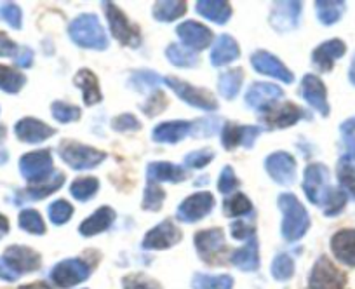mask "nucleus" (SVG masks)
I'll use <instances>...</instances> for the list:
<instances>
[{"label": "nucleus", "mask_w": 355, "mask_h": 289, "mask_svg": "<svg viewBox=\"0 0 355 289\" xmlns=\"http://www.w3.org/2000/svg\"><path fill=\"white\" fill-rule=\"evenodd\" d=\"M279 209L284 214L282 220V237L289 243L302 239L310 227V218L303 204L293 193H282L277 200Z\"/></svg>", "instance_id": "f257e3e1"}, {"label": "nucleus", "mask_w": 355, "mask_h": 289, "mask_svg": "<svg viewBox=\"0 0 355 289\" xmlns=\"http://www.w3.org/2000/svg\"><path fill=\"white\" fill-rule=\"evenodd\" d=\"M71 40L84 49L103 51L108 47L107 33L101 26L100 19L94 15H80L70 23L68 28Z\"/></svg>", "instance_id": "f03ea898"}, {"label": "nucleus", "mask_w": 355, "mask_h": 289, "mask_svg": "<svg viewBox=\"0 0 355 289\" xmlns=\"http://www.w3.org/2000/svg\"><path fill=\"white\" fill-rule=\"evenodd\" d=\"M60 157L70 166L75 171H85V169H93L100 166L107 159V154L98 148L87 147L78 141H63L58 148Z\"/></svg>", "instance_id": "7ed1b4c3"}, {"label": "nucleus", "mask_w": 355, "mask_h": 289, "mask_svg": "<svg viewBox=\"0 0 355 289\" xmlns=\"http://www.w3.org/2000/svg\"><path fill=\"white\" fill-rule=\"evenodd\" d=\"M105 15H107L108 25H110V32L115 39L121 44L129 47H138L141 44V37H139V30L135 25L129 23L124 12L114 4V2H103Z\"/></svg>", "instance_id": "20e7f679"}, {"label": "nucleus", "mask_w": 355, "mask_h": 289, "mask_svg": "<svg viewBox=\"0 0 355 289\" xmlns=\"http://www.w3.org/2000/svg\"><path fill=\"white\" fill-rule=\"evenodd\" d=\"M164 82L182 98L185 103H189L190 107H196L199 110L206 112H214L218 108V101L213 94L207 89H202V87H196L192 84H187L183 80L176 79V77H166Z\"/></svg>", "instance_id": "39448f33"}, {"label": "nucleus", "mask_w": 355, "mask_h": 289, "mask_svg": "<svg viewBox=\"0 0 355 289\" xmlns=\"http://www.w3.org/2000/svg\"><path fill=\"white\" fill-rule=\"evenodd\" d=\"M347 275L341 272L327 256H320L315 261L310 274V289H345Z\"/></svg>", "instance_id": "423d86ee"}, {"label": "nucleus", "mask_w": 355, "mask_h": 289, "mask_svg": "<svg viewBox=\"0 0 355 289\" xmlns=\"http://www.w3.org/2000/svg\"><path fill=\"white\" fill-rule=\"evenodd\" d=\"M303 190L306 197L315 206H324L327 195L331 192L329 186V169L324 164H310L305 171V179H303Z\"/></svg>", "instance_id": "0eeeda50"}, {"label": "nucleus", "mask_w": 355, "mask_h": 289, "mask_svg": "<svg viewBox=\"0 0 355 289\" xmlns=\"http://www.w3.org/2000/svg\"><path fill=\"white\" fill-rule=\"evenodd\" d=\"M91 275V267L78 258L63 260L51 270V281L58 288H73L80 282L87 281Z\"/></svg>", "instance_id": "6e6552de"}, {"label": "nucleus", "mask_w": 355, "mask_h": 289, "mask_svg": "<svg viewBox=\"0 0 355 289\" xmlns=\"http://www.w3.org/2000/svg\"><path fill=\"white\" fill-rule=\"evenodd\" d=\"M19 171L26 182L37 185L53 175V155L49 150L30 152L19 159Z\"/></svg>", "instance_id": "1a4fd4ad"}, {"label": "nucleus", "mask_w": 355, "mask_h": 289, "mask_svg": "<svg viewBox=\"0 0 355 289\" xmlns=\"http://www.w3.org/2000/svg\"><path fill=\"white\" fill-rule=\"evenodd\" d=\"M214 207V197L209 192H199L190 195L189 199L183 200L178 207L176 214L180 222L185 223H196L200 222L204 216L213 211Z\"/></svg>", "instance_id": "9d476101"}, {"label": "nucleus", "mask_w": 355, "mask_h": 289, "mask_svg": "<svg viewBox=\"0 0 355 289\" xmlns=\"http://www.w3.org/2000/svg\"><path fill=\"white\" fill-rule=\"evenodd\" d=\"M309 117L305 110L296 107L295 103H284V105H272L270 108L261 112V119L268 129H284L289 125H295L300 119Z\"/></svg>", "instance_id": "9b49d317"}, {"label": "nucleus", "mask_w": 355, "mask_h": 289, "mask_svg": "<svg viewBox=\"0 0 355 289\" xmlns=\"http://www.w3.org/2000/svg\"><path fill=\"white\" fill-rule=\"evenodd\" d=\"M266 173L279 185H293L296 179V161L288 152H275L265 161Z\"/></svg>", "instance_id": "f8f14e48"}, {"label": "nucleus", "mask_w": 355, "mask_h": 289, "mask_svg": "<svg viewBox=\"0 0 355 289\" xmlns=\"http://www.w3.org/2000/svg\"><path fill=\"white\" fill-rule=\"evenodd\" d=\"M251 64L258 73H263V76H270L286 84H291L295 80L293 71H289L279 58L266 53V51H256L251 56Z\"/></svg>", "instance_id": "ddd939ff"}, {"label": "nucleus", "mask_w": 355, "mask_h": 289, "mask_svg": "<svg viewBox=\"0 0 355 289\" xmlns=\"http://www.w3.org/2000/svg\"><path fill=\"white\" fill-rule=\"evenodd\" d=\"M182 240V232L171 220L153 227L143 239V249H167Z\"/></svg>", "instance_id": "4468645a"}, {"label": "nucleus", "mask_w": 355, "mask_h": 289, "mask_svg": "<svg viewBox=\"0 0 355 289\" xmlns=\"http://www.w3.org/2000/svg\"><path fill=\"white\" fill-rule=\"evenodd\" d=\"M284 96L282 89L275 84L268 82H256L245 93V103L252 110H266L270 108L272 105L277 103L281 98Z\"/></svg>", "instance_id": "2eb2a0df"}, {"label": "nucleus", "mask_w": 355, "mask_h": 289, "mask_svg": "<svg viewBox=\"0 0 355 289\" xmlns=\"http://www.w3.org/2000/svg\"><path fill=\"white\" fill-rule=\"evenodd\" d=\"M2 260L18 275L26 274V272H35L40 268V254L26 246L8 247Z\"/></svg>", "instance_id": "dca6fc26"}, {"label": "nucleus", "mask_w": 355, "mask_h": 289, "mask_svg": "<svg viewBox=\"0 0 355 289\" xmlns=\"http://www.w3.org/2000/svg\"><path fill=\"white\" fill-rule=\"evenodd\" d=\"M261 134V128L258 125H235L227 124L221 132V143L227 150H234L237 145L245 148H252L258 136Z\"/></svg>", "instance_id": "f3484780"}, {"label": "nucleus", "mask_w": 355, "mask_h": 289, "mask_svg": "<svg viewBox=\"0 0 355 289\" xmlns=\"http://www.w3.org/2000/svg\"><path fill=\"white\" fill-rule=\"evenodd\" d=\"M302 2H275L270 15V25L277 32H289L296 28L302 15Z\"/></svg>", "instance_id": "a211bd4d"}, {"label": "nucleus", "mask_w": 355, "mask_h": 289, "mask_svg": "<svg viewBox=\"0 0 355 289\" xmlns=\"http://www.w3.org/2000/svg\"><path fill=\"white\" fill-rule=\"evenodd\" d=\"M178 37L193 53L206 49L213 40V32L197 21H185L176 28Z\"/></svg>", "instance_id": "6ab92c4d"}, {"label": "nucleus", "mask_w": 355, "mask_h": 289, "mask_svg": "<svg viewBox=\"0 0 355 289\" xmlns=\"http://www.w3.org/2000/svg\"><path fill=\"white\" fill-rule=\"evenodd\" d=\"M196 247L204 261L213 263V260H218V256L225 251L223 230L211 229L199 232L196 236Z\"/></svg>", "instance_id": "aec40b11"}, {"label": "nucleus", "mask_w": 355, "mask_h": 289, "mask_svg": "<svg viewBox=\"0 0 355 289\" xmlns=\"http://www.w3.org/2000/svg\"><path fill=\"white\" fill-rule=\"evenodd\" d=\"M302 94L320 115H329V105H327V93H326V86L322 84V80L319 79L317 76H309L303 77L302 80Z\"/></svg>", "instance_id": "412c9836"}, {"label": "nucleus", "mask_w": 355, "mask_h": 289, "mask_svg": "<svg viewBox=\"0 0 355 289\" xmlns=\"http://www.w3.org/2000/svg\"><path fill=\"white\" fill-rule=\"evenodd\" d=\"M15 132H16V138L19 141H25V143H42L46 141L47 138L54 134V129L51 125L44 124L42 121L39 119H32V117H26L21 119L18 124L15 125Z\"/></svg>", "instance_id": "4be33fe9"}, {"label": "nucleus", "mask_w": 355, "mask_h": 289, "mask_svg": "<svg viewBox=\"0 0 355 289\" xmlns=\"http://www.w3.org/2000/svg\"><path fill=\"white\" fill-rule=\"evenodd\" d=\"M347 51V46H345L341 40H327V42L320 44L312 54L313 64L319 68L320 71H331L333 70V64L338 58H341Z\"/></svg>", "instance_id": "5701e85b"}, {"label": "nucleus", "mask_w": 355, "mask_h": 289, "mask_svg": "<svg viewBox=\"0 0 355 289\" xmlns=\"http://www.w3.org/2000/svg\"><path fill=\"white\" fill-rule=\"evenodd\" d=\"M333 254L348 267H355V230H340L331 239Z\"/></svg>", "instance_id": "b1692460"}, {"label": "nucleus", "mask_w": 355, "mask_h": 289, "mask_svg": "<svg viewBox=\"0 0 355 289\" xmlns=\"http://www.w3.org/2000/svg\"><path fill=\"white\" fill-rule=\"evenodd\" d=\"M193 124L187 121H171L159 124L152 132L153 141L157 143H178L192 132Z\"/></svg>", "instance_id": "393cba45"}, {"label": "nucleus", "mask_w": 355, "mask_h": 289, "mask_svg": "<svg viewBox=\"0 0 355 289\" xmlns=\"http://www.w3.org/2000/svg\"><path fill=\"white\" fill-rule=\"evenodd\" d=\"M73 82L75 86L82 91L84 103L87 105V107L100 103V101L103 100L100 91V84H98V77L94 76L93 71L87 70V68H82L80 71H77Z\"/></svg>", "instance_id": "a878e982"}, {"label": "nucleus", "mask_w": 355, "mask_h": 289, "mask_svg": "<svg viewBox=\"0 0 355 289\" xmlns=\"http://www.w3.org/2000/svg\"><path fill=\"white\" fill-rule=\"evenodd\" d=\"M146 178H148V183H180L187 178V175L183 168L171 162H152L146 169Z\"/></svg>", "instance_id": "bb28decb"}, {"label": "nucleus", "mask_w": 355, "mask_h": 289, "mask_svg": "<svg viewBox=\"0 0 355 289\" xmlns=\"http://www.w3.org/2000/svg\"><path fill=\"white\" fill-rule=\"evenodd\" d=\"M115 220V211L112 207L103 206L96 211L94 214H91L87 220L80 225V234L85 237H91V236H98V234L105 232L112 227Z\"/></svg>", "instance_id": "cd10ccee"}, {"label": "nucleus", "mask_w": 355, "mask_h": 289, "mask_svg": "<svg viewBox=\"0 0 355 289\" xmlns=\"http://www.w3.org/2000/svg\"><path fill=\"white\" fill-rule=\"evenodd\" d=\"M196 9L200 16L218 25H225L232 16L230 4L225 0H199Z\"/></svg>", "instance_id": "c85d7f7f"}, {"label": "nucleus", "mask_w": 355, "mask_h": 289, "mask_svg": "<svg viewBox=\"0 0 355 289\" xmlns=\"http://www.w3.org/2000/svg\"><path fill=\"white\" fill-rule=\"evenodd\" d=\"M239 56H241V51H239V44L235 42L234 37L220 35V39L214 44L213 51H211V63L214 67H221V64L232 63Z\"/></svg>", "instance_id": "c756f323"}, {"label": "nucleus", "mask_w": 355, "mask_h": 289, "mask_svg": "<svg viewBox=\"0 0 355 289\" xmlns=\"http://www.w3.org/2000/svg\"><path fill=\"white\" fill-rule=\"evenodd\" d=\"M232 263L242 272H254L259 267V249H258V240L252 237L244 247L235 251L232 254Z\"/></svg>", "instance_id": "7c9ffc66"}, {"label": "nucleus", "mask_w": 355, "mask_h": 289, "mask_svg": "<svg viewBox=\"0 0 355 289\" xmlns=\"http://www.w3.org/2000/svg\"><path fill=\"white\" fill-rule=\"evenodd\" d=\"M338 179H340L341 189L347 190L352 197L355 199V145L348 154L338 162Z\"/></svg>", "instance_id": "2f4dec72"}, {"label": "nucleus", "mask_w": 355, "mask_h": 289, "mask_svg": "<svg viewBox=\"0 0 355 289\" xmlns=\"http://www.w3.org/2000/svg\"><path fill=\"white\" fill-rule=\"evenodd\" d=\"M64 183V176L63 173H53V175L49 176L47 179H44V182L37 183V185L30 186V189H26V192L23 193V199H44V197L51 195V193H54L56 190H60L61 186H63Z\"/></svg>", "instance_id": "473e14b6"}, {"label": "nucleus", "mask_w": 355, "mask_h": 289, "mask_svg": "<svg viewBox=\"0 0 355 289\" xmlns=\"http://www.w3.org/2000/svg\"><path fill=\"white\" fill-rule=\"evenodd\" d=\"M187 12V4L183 0H164L153 6V18L160 23H171L182 18Z\"/></svg>", "instance_id": "72a5a7b5"}, {"label": "nucleus", "mask_w": 355, "mask_h": 289, "mask_svg": "<svg viewBox=\"0 0 355 289\" xmlns=\"http://www.w3.org/2000/svg\"><path fill=\"white\" fill-rule=\"evenodd\" d=\"M242 79H244V71L242 68H234L225 73H221L220 80H218V91L225 100H234L239 94L242 86Z\"/></svg>", "instance_id": "f704fd0d"}, {"label": "nucleus", "mask_w": 355, "mask_h": 289, "mask_svg": "<svg viewBox=\"0 0 355 289\" xmlns=\"http://www.w3.org/2000/svg\"><path fill=\"white\" fill-rule=\"evenodd\" d=\"M166 56L171 63L182 68L197 67V63H199V56H197V53H193V51L189 49V47L178 46V44H171V46L167 47Z\"/></svg>", "instance_id": "c9c22d12"}, {"label": "nucleus", "mask_w": 355, "mask_h": 289, "mask_svg": "<svg viewBox=\"0 0 355 289\" xmlns=\"http://www.w3.org/2000/svg\"><path fill=\"white\" fill-rule=\"evenodd\" d=\"M25 82L26 79L23 73H19L18 70L11 67L0 64V89L9 94H18L21 87L25 86Z\"/></svg>", "instance_id": "e433bc0d"}, {"label": "nucleus", "mask_w": 355, "mask_h": 289, "mask_svg": "<svg viewBox=\"0 0 355 289\" xmlns=\"http://www.w3.org/2000/svg\"><path fill=\"white\" fill-rule=\"evenodd\" d=\"M315 11L317 18H319V21L322 25H334L345 12V2H336V0L326 2V0H319V2H315Z\"/></svg>", "instance_id": "4c0bfd02"}, {"label": "nucleus", "mask_w": 355, "mask_h": 289, "mask_svg": "<svg viewBox=\"0 0 355 289\" xmlns=\"http://www.w3.org/2000/svg\"><path fill=\"white\" fill-rule=\"evenodd\" d=\"M98 189H100V182L93 176H87V178L75 179L70 186V193L80 202H85V200L93 199L96 195Z\"/></svg>", "instance_id": "58836bf2"}, {"label": "nucleus", "mask_w": 355, "mask_h": 289, "mask_svg": "<svg viewBox=\"0 0 355 289\" xmlns=\"http://www.w3.org/2000/svg\"><path fill=\"white\" fill-rule=\"evenodd\" d=\"M192 286L193 289H232L234 288V279L230 275L196 274Z\"/></svg>", "instance_id": "ea45409f"}, {"label": "nucleus", "mask_w": 355, "mask_h": 289, "mask_svg": "<svg viewBox=\"0 0 355 289\" xmlns=\"http://www.w3.org/2000/svg\"><path fill=\"white\" fill-rule=\"evenodd\" d=\"M19 227L25 232L33 234V236H42L46 234V225H44L42 216L35 209H25L19 214Z\"/></svg>", "instance_id": "a19ab883"}, {"label": "nucleus", "mask_w": 355, "mask_h": 289, "mask_svg": "<svg viewBox=\"0 0 355 289\" xmlns=\"http://www.w3.org/2000/svg\"><path fill=\"white\" fill-rule=\"evenodd\" d=\"M252 211L251 200L244 195V193H235L230 199L225 200V214L230 218H239V216H245Z\"/></svg>", "instance_id": "79ce46f5"}, {"label": "nucleus", "mask_w": 355, "mask_h": 289, "mask_svg": "<svg viewBox=\"0 0 355 289\" xmlns=\"http://www.w3.org/2000/svg\"><path fill=\"white\" fill-rule=\"evenodd\" d=\"M160 82H164L162 77L157 76L155 71H148V70L136 71L131 79L132 87H135V89H138L139 93H148V91L155 89Z\"/></svg>", "instance_id": "37998d69"}, {"label": "nucleus", "mask_w": 355, "mask_h": 289, "mask_svg": "<svg viewBox=\"0 0 355 289\" xmlns=\"http://www.w3.org/2000/svg\"><path fill=\"white\" fill-rule=\"evenodd\" d=\"M295 274V260L289 254L281 253L272 261V275L277 281H288Z\"/></svg>", "instance_id": "c03bdc74"}, {"label": "nucleus", "mask_w": 355, "mask_h": 289, "mask_svg": "<svg viewBox=\"0 0 355 289\" xmlns=\"http://www.w3.org/2000/svg\"><path fill=\"white\" fill-rule=\"evenodd\" d=\"M51 114L61 124H67V122H75L80 119V108L73 107V105H67L63 101H54L51 105Z\"/></svg>", "instance_id": "a18cd8bd"}, {"label": "nucleus", "mask_w": 355, "mask_h": 289, "mask_svg": "<svg viewBox=\"0 0 355 289\" xmlns=\"http://www.w3.org/2000/svg\"><path fill=\"white\" fill-rule=\"evenodd\" d=\"M47 211H49V218L54 225H64V223L71 218V214H73V207H71V204L63 199L54 200Z\"/></svg>", "instance_id": "49530a36"}, {"label": "nucleus", "mask_w": 355, "mask_h": 289, "mask_svg": "<svg viewBox=\"0 0 355 289\" xmlns=\"http://www.w3.org/2000/svg\"><path fill=\"white\" fill-rule=\"evenodd\" d=\"M164 199H166L164 190L160 186H157L155 183H150L145 190V195H143V209L159 211L162 207Z\"/></svg>", "instance_id": "de8ad7c7"}, {"label": "nucleus", "mask_w": 355, "mask_h": 289, "mask_svg": "<svg viewBox=\"0 0 355 289\" xmlns=\"http://www.w3.org/2000/svg\"><path fill=\"white\" fill-rule=\"evenodd\" d=\"M122 286H124V289H164L159 282L146 277L145 274L128 275V277H124V281H122Z\"/></svg>", "instance_id": "09e8293b"}, {"label": "nucleus", "mask_w": 355, "mask_h": 289, "mask_svg": "<svg viewBox=\"0 0 355 289\" xmlns=\"http://www.w3.org/2000/svg\"><path fill=\"white\" fill-rule=\"evenodd\" d=\"M0 18L4 19L9 26H12L15 30L21 28V9L16 4H11V2H6V4H0Z\"/></svg>", "instance_id": "8fccbe9b"}, {"label": "nucleus", "mask_w": 355, "mask_h": 289, "mask_svg": "<svg viewBox=\"0 0 355 289\" xmlns=\"http://www.w3.org/2000/svg\"><path fill=\"white\" fill-rule=\"evenodd\" d=\"M345 204H347V195H345L343 190L331 189L329 195H327L326 202H324V213L327 216H334V214H338L343 209Z\"/></svg>", "instance_id": "3c124183"}, {"label": "nucleus", "mask_w": 355, "mask_h": 289, "mask_svg": "<svg viewBox=\"0 0 355 289\" xmlns=\"http://www.w3.org/2000/svg\"><path fill=\"white\" fill-rule=\"evenodd\" d=\"M214 159V152L209 148H202V150H196L185 157V166L192 169L206 168L211 161Z\"/></svg>", "instance_id": "603ef678"}, {"label": "nucleus", "mask_w": 355, "mask_h": 289, "mask_svg": "<svg viewBox=\"0 0 355 289\" xmlns=\"http://www.w3.org/2000/svg\"><path fill=\"white\" fill-rule=\"evenodd\" d=\"M166 105H167V98L164 96L160 91H153L152 96L148 98L146 103H143L141 110L143 114L148 115V117H155L157 114H160L162 110H166Z\"/></svg>", "instance_id": "864d4df0"}, {"label": "nucleus", "mask_w": 355, "mask_h": 289, "mask_svg": "<svg viewBox=\"0 0 355 289\" xmlns=\"http://www.w3.org/2000/svg\"><path fill=\"white\" fill-rule=\"evenodd\" d=\"M112 128L115 129L117 132H128V131H138L141 129V124L138 122V119L131 114H124L119 115L112 121Z\"/></svg>", "instance_id": "5fc2aeb1"}, {"label": "nucleus", "mask_w": 355, "mask_h": 289, "mask_svg": "<svg viewBox=\"0 0 355 289\" xmlns=\"http://www.w3.org/2000/svg\"><path fill=\"white\" fill-rule=\"evenodd\" d=\"M237 186H239V179H237V176H235L234 169H232L230 166L223 168V171H221V175H220V179H218V189H220V192L230 193V192H234Z\"/></svg>", "instance_id": "6e6d98bb"}, {"label": "nucleus", "mask_w": 355, "mask_h": 289, "mask_svg": "<svg viewBox=\"0 0 355 289\" xmlns=\"http://www.w3.org/2000/svg\"><path fill=\"white\" fill-rule=\"evenodd\" d=\"M220 119H199L192 131H196L197 136H213L220 131Z\"/></svg>", "instance_id": "4d7b16f0"}, {"label": "nucleus", "mask_w": 355, "mask_h": 289, "mask_svg": "<svg viewBox=\"0 0 355 289\" xmlns=\"http://www.w3.org/2000/svg\"><path fill=\"white\" fill-rule=\"evenodd\" d=\"M232 237L234 239H248V237H254V225L248 223L245 220H237L232 223Z\"/></svg>", "instance_id": "13d9d810"}, {"label": "nucleus", "mask_w": 355, "mask_h": 289, "mask_svg": "<svg viewBox=\"0 0 355 289\" xmlns=\"http://www.w3.org/2000/svg\"><path fill=\"white\" fill-rule=\"evenodd\" d=\"M18 51H19V47L16 46V44L12 42V40L9 39L4 32H0V56H6V58L15 56L16 58Z\"/></svg>", "instance_id": "bf43d9fd"}, {"label": "nucleus", "mask_w": 355, "mask_h": 289, "mask_svg": "<svg viewBox=\"0 0 355 289\" xmlns=\"http://www.w3.org/2000/svg\"><path fill=\"white\" fill-rule=\"evenodd\" d=\"M33 63V53L28 49V47H23V49L18 51L16 54V64L21 68H30Z\"/></svg>", "instance_id": "052dcab7"}, {"label": "nucleus", "mask_w": 355, "mask_h": 289, "mask_svg": "<svg viewBox=\"0 0 355 289\" xmlns=\"http://www.w3.org/2000/svg\"><path fill=\"white\" fill-rule=\"evenodd\" d=\"M18 277L19 275L16 274V272L12 270V268L9 267V265L6 263L2 258H0V279H2V281H8V282H15V281H18Z\"/></svg>", "instance_id": "680f3d73"}, {"label": "nucleus", "mask_w": 355, "mask_h": 289, "mask_svg": "<svg viewBox=\"0 0 355 289\" xmlns=\"http://www.w3.org/2000/svg\"><path fill=\"white\" fill-rule=\"evenodd\" d=\"M9 232V220L6 218L4 214H0V239L8 236Z\"/></svg>", "instance_id": "e2e57ef3"}, {"label": "nucleus", "mask_w": 355, "mask_h": 289, "mask_svg": "<svg viewBox=\"0 0 355 289\" xmlns=\"http://www.w3.org/2000/svg\"><path fill=\"white\" fill-rule=\"evenodd\" d=\"M341 131H343L345 134H352V132H355V119H350V121L345 122V124L341 125Z\"/></svg>", "instance_id": "0e129e2a"}, {"label": "nucleus", "mask_w": 355, "mask_h": 289, "mask_svg": "<svg viewBox=\"0 0 355 289\" xmlns=\"http://www.w3.org/2000/svg\"><path fill=\"white\" fill-rule=\"evenodd\" d=\"M21 289H53V288H49V286H47V284H44V282H37V284L23 286Z\"/></svg>", "instance_id": "69168bd1"}, {"label": "nucleus", "mask_w": 355, "mask_h": 289, "mask_svg": "<svg viewBox=\"0 0 355 289\" xmlns=\"http://www.w3.org/2000/svg\"><path fill=\"white\" fill-rule=\"evenodd\" d=\"M350 82L355 86V56L352 60V67H350Z\"/></svg>", "instance_id": "338daca9"}, {"label": "nucleus", "mask_w": 355, "mask_h": 289, "mask_svg": "<svg viewBox=\"0 0 355 289\" xmlns=\"http://www.w3.org/2000/svg\"><path fill=\"white\" fill-rule=\"evenodd\" d=\"M8 152H4V150H0V164H6V162H8Z\"/></svg>", "instance_id": "774afa93"}]
</instances>
